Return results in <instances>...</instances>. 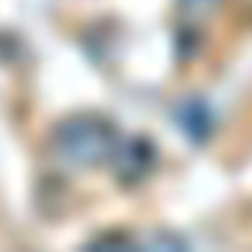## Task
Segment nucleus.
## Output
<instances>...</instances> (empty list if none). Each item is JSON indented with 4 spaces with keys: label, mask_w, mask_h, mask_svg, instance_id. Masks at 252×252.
Masks as SVG:
<instances>
[{
    "label": "nucleus",
    "mask_w": 252,
    "mask_h": 252,
    "mask_svg": "<svg viewBox=\"0 0 252 252\" xmlns=\"http://www.w3.org/2000/svg\"><path fill=\"white\" fill-rule=\"evenodd\" d=\"M116 128L101 116H77L63 122L54 134V152L68 166H98L119 149Z\"/></svg>",
    "instance_id": "1"
},
{
    "label": "nucleus",
    "mask_w": 252,
    "mask_h": 252,
    "mask_svg": "<svg viewBox=\"0 0 252 252\" xmlns=\"http://www.w3.org/2000/svg\"><path fill=\"white\" fill-rule=\"evenodd\" d=\"M113 158L119 160V172L125 178H134V175L146 172V166H149V146L146 143H119Z\"/></svg>",
    "instance_id": "2"
},
{
    "label": "nucleus",
    "mask_w": 252,
    "mask_h": 252,
    "mask_svg": "<svg viewBox=\"0 0 252 252\" xmlns=\"http://www.w3.org/2000/svg\"><path fill=\"white\" fill-rule=\"evenodd\" d=\"M137 252H190V249L175 234H155L146 246H137Z\"/></svg>",
    "instance_id": "3"
},
{
    "label": "nucleus",
    "mask_w": 252,
    "mask_h": 252,
    "mask_svg": "<svg viewBox=\"0 0 252 252\" xmlns=\"http://www.w3.org/2000/svg\"><path fill=\"white\" fill-rule=\"evenodd\" d=\"M89 252H137V243L125 234H104L89 246Z\"/></svg>",
    "instance_id": "4"
},
{
    "label": "nucleus",
    "mask_w": 252,
    "mask_h": 252,
    "mask_svg": "<svg viewBox=\"0 0 252 252\" xmlns=\"http://www.w3.org/2000/svg\"><path fill=\"white\" fill-rule=\"evenodd\" d=\"M181 3H184L187 9H208L214 0H181Z\"/></svg>",
    "instance_id": "5"
}]
</instances>
